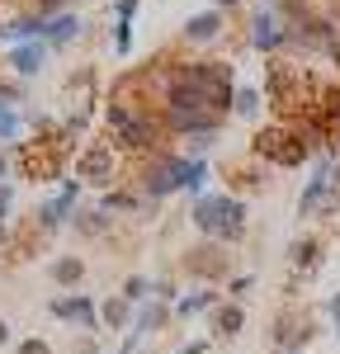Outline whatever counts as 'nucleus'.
<instances>
[{
  "mask_svg": "<svg viewBox=\"0 0 340 354\" xmlns=\"http://www.w3.org/2000/svg\"><path fill=\"white\" fill-rule=\"evenodd\" d=\"M19 354H53L43 340H28V345H19Z\"/></svg>",
  "mask_w": 340,
  "mask_h": 354,
  "instance_id": "obj_26",
  "label": "nucleus"
},
{
  "mask_svg": "<svg viewBox=\"0 0 340 354\" xmlns=\"http://www.w3.org/2000/svg\"><path fill=\"white\" fill-rule=\"evenodd\" d=\"M175 354H203V340H194V345H185V350H175Z\"/></svg>",
  "mask_w": 340,
  "mask_h": 354,
  "instance_id": "obj_27",
  "label": "nucleus"
},
{
  "mask_svg": "<svg viewBox=\"0 0 340 354\" xmlns=\"http://www.w3.org/2000/svg\"><path fill=\"white\" fill-rule=\"evenodd\" d=\"M288 270H293V279H308L321 270V236H298L288 245Z\"/></svg>",
  "mask_w": 340,
  "mask_h": 354,
  "instance_id": "obj_10",
  "label": "nucleus"
},
{
  "mask_svg": "<svg viewBox=\"0 0 340 354\" xmlns=\"http://www.w3.org/2000/svg\"><path fill=\"white\" fill-rule=\"evenodd\" d=\"M321 142H326V137H321V128H317L312 118H279V123H270V128L255 133V156L270 161V165L293 170V165L308 161Z\"/></svg>",
  "mask_w": 340,
  "mask_h": 354,
  "instance_id": "obj_3",
  "label": "nucleus"
},
{
  "mask_svg": "<svg viewBox=\"0 0 340 354\" xmlns=\"http://www.w3.org/2000/svg\"><path fill=\"white\" fill-rule=\"evenodd\" d=\"M241 326H246V312H241V302H218V307H213V330H218L223 340L241 335Z\"/></svg>",
  "mask_w": 340,
  "mask_h": 354,
  "instance_id": "obj_12",
  "label": "nucleus"
},
{
  "mask_svg": "<svg viewBox=\"0 0 340 354\" xmlns=\"http://www.w3.org/2000/svg\"><path fill=\"white\" fill-rule=\"evenodd\" d=\"M104 123H109V142L123 147V151H151L161 142V123L147 109L128 104V100H113L109 109H104Z\"/></svg>",
  "mask_w": 340,
  "mask_h": 354,
  "instance_id": "obj_5",
  "label": "nucleus"
},
{
  "mask_svg": "<svg viewBox=\"0 0 340 354\" xmlns=\"http://www.w3.org/2000/svg\"><path fill=\"white\" fill-rule=\"evenodd\" d=\"M232 104V66L227 62H189L166 76V118L175 133L213 137Z\"/></svg>",
  "mask_w": 340,
  "mask_h": 354,
  "instance_id": "obj_1",
  "label": "nucleus"
},
{
  "mask_svg": "<svg viewBox=\"0 0 340 354\" xmlns=\"http://www.w3.org/2000/svg\"><path fill=\"white\" fill-rule=\"evenodd\" d=\"M251 43H255V48H279V43H288V33L279 28V19H274V15H255Z\"/></svg>",
  "mask_w": 340,
  "mask_h": 354,
  "instance_id": "obj_14",
  "label": "nucleus"
},
{
  "mask_svg": "<svg viewBox=\"0 0 340 354\" xmlns=\"http://www.w3.org/2000/svg\"><path fill=\"white\" fill-rule=\"evenodd\" d=\"M81 274H85V265L76 260V255H66V260H57V265H53V279H57V283H76Z\"/></svg>",
  "mask_w": 340,
  "mask_h": 354,
  "instance_id": "obj_18",
  "label": "nucleus"
},
{
  "mask_svg": "<svg viewBox=\"0 0 340 354\" xmlns=\"http://www.w3.org/2000/svg\"><path fill=\"white\" fill-rule=\"evenodd\" d=\"M113 175H118L113 147H109V142H90V147L81 151V161H76V180H81V185H95V189H104V185H113Z\"/></svg>",
  "mask_w": 340,
  "mask_h": 354,
  "instance_id": "obj_7",
  "label": "nucleus"
},
{
  "mask_svg": "<svg viewBox=\"0 0 340 354\" xmlns=\"http://www.w3.org/2000/svg\"><path fill=\"white\" fill-rule=\"evenodd\" d=\"M15 133H19V118H15V113L0 104V137H15Z\"/></svg>",
  "mask_w": 340,
  "mask_h": 354,
  "instance_id": "obj_22",
  "label": "nucleus"
},
{
  "mask_svg": "<svg viewBox=\"0 0 340 354\" xmlns=\"http://www.w3.org/2000/svg\"><path fill=\"white\" fill-rule=\"evenodd\" d=\"M265 90H270V104L279 109V118H317L321 95H326V85L317 81L308 66L283 62V57H274L265 66Z\"/></svg>",
  "mask_w": 340,
  "mask_h": 354,
  "instance_id": "obj_2",
  "label": "nucleus"
},
{
  "mask_svg": "<svg viewBox=\"0 0 340 354\" xmlns=\"http://www.w3.org/2000/svg\"><path fill=\"white\" fill-rule=\"evenodd\" d=\"M208 307H218V293H208V288L175 302V312H180V317H198V312H208Z\"/></svg>",
  "mask_w": 340,
  "mask_h": 354,
  "instance_id": "obj_17",
  "label": "nucleus"
},
{
  "mask_svg": "<svg viewBox=\"0 0 340 354\" xmlns=\"http://www.w3.org/2000/svg\"><path fill=\"white\" fill-rule=\"evenodd\" d=\"M48 38H53V43H66V38H76V19H71V15L53 19V24H48Z\"/></svg>",
  "mask_w": 340,
  "mask_h": 354,
  "instance_id": "obj_19",
  "label": "nucleus"
},
{
  "mask_svg": "<svg viewBox=\"0 0 340 354\" xmlns=\"http://www.w3.org/2000/svg\"><path fill=\"white\" fill-rule=\"evenodd\" d=\"M128 302H142L147 298V279H128V293H123Z\"/></svg>",
  "mask_w": 340,
  "mask_h": 354,
  "instance_id": "obj_23",
  "label": "nucleus"
},
{
  "mask_svg": "<svg viewBox=\"0 0 340 354\" xmlns=\"http://www.w3.org/2000/svg\"><path fill=\"white\" fill-rule=\"evenodd\" d=\"M0 170H5V161H0Z\"/></svg>",
  "mask_w": 340,
  "mask_h": 354,
  "instance_id": "obj_32",
  "label": "nucleus"
},
{
  "mask_svg": "<svg viewBox=\"0 0 340 354\" xmlns=\"http://www.w3.org/2000/svg\"><path fill=\"white\" fill-rule=\"evenodd\" d=\"M185 33H189L194 43H208V38H218V33H223V15H218V10H208V15L189 19V24H185Z\"/></svg>",
  "mask_w": 340,
  "mask_h": 354,
  "instance_id": "obj_15",
  "label": "nucleus"
},
{
  "mask_svg": "<svg viewBox=\"0 0 340 354\" xmlns=\"http://www.w3.org/2000/svg\"><path fill=\"white\" fill-rule=\"evenodd\" d=\"M194 227L218 245L241 241L246 236V203L232 198V194H203L194 203Z\"/></svg>",
  "mask_w": 340,
  "mask_h": 354,
  "instance_id": "obj_4",
  "label": "nucleus"
},
{
  "mask_svg": "<svg viewBox=\"0 0 340 354\" xmlns=\"http://www.w3.org/2000/svg\"><path fill=\"white\" fill-rule=\"evenodd\" d=\"M104 322H109V326H123V322H128V298H109L104 302Z\"/></svg>",
  "mask_w": 340,
  "mask_h": 354,
  "instance_id": "obj_20",
  "label": "nucleus"
},
{
  "mask_svg": "<svg viewBox=\"0 0 340 354\" xmlns=\"http://www.w3.org/2000/svg\"><path fill=\"white\" fill-rule=\"evenodd\" d=\"M336 330H340V326H336Z\"/></svg>",
  "mask_w": 340,
  "mask_h": 354,
  "instance_id": "obj_33",
  "label": "nucleus"
},
{
  "mask_svg": "<svg viewBox=\"0 0 340 354\" xmlns=\"http://www.w3.org/2000/svg\"><path fill=\"white\" fill-rule=\"evenodd\" d=\"M223 5H236V0H223Z\"/></svg>",
  "mask_w": 340,
  "mask_h": 354,
  "instance_id": "obj_31",
  "label": "nucleus"
},
{
  "mask_svg": "<svg viewBox=\"0 0 340 354\" xmlns=\"http://www.w3.org/2000/svg\"><path fill=\"white\" fill-rule=\"evenodd\" d=\"M5 203H10V185H0V213H5Z\"/></svg>",
  "mask_w": 340,
  "mask_h": 354,
  "instance_id": "obj_28",
  "label": "nucleus"
},
{
  "mask_svg": "<svg viewBox=\"0 0 340 354\" xmlns=\"http://www.w3.org/2000/svg\"><path fill=\"white\" fill-rule=\"evenodd\" d=\"M166 322V307H142V317H138V335L142 330H156Z\"/></svg>",
  "mask_w": 340,
  "mask_h": 354,
  "instance_id": "obj_21",
  "label": "nucleus"
},
{
  "mask_svg": "<svg viewBox=\"0 0 340 354\" xmlns=\"http://www.w3.org/2000/svg\"><path fill=\"white\" fill-rule=\"evenodd\" d=\"M19 156H24L28 180H53L57 170H62V142H24Z\"/></svg>",
  "mask_w": 340,
  "mask_h": 354,
  "instance_id": "obj_8",
  "label": "nucleus"
},
{
  "mask_svg": "<svg viewBox=\"0 0 340 354\" xmlns=\"http://www.w3.org/2000/svg\"><path fill=\"white\" fill-rule=\"evenodd\" d=\"M246 288H251V274H241V279H232V298H241Z\"/></svg>",
  "mask_w": 340,
  "mask_h": 354,
  "instance_id": "obj_25",
  "label": "nucleus"
},
{
  "mask_svg": "<svg viewBox=\"0 0 340 354\" xmlns=\"http://www.w3.org/2000/svg\"><path fill=\"white\" fill-rule=\"evenodd\" d=\"M57 5H62V0H43V10H57Z\"/></svg>",
  "mask_w": 340,
  "mask_h": 354,
  "instance_id": "obj_29",
  "label": "nucleus"
},
{
  "mask_svg": "<svg viewBox=\"0 0 340 354\" xmlns=\"http://www.w3.org/2000/svg\"><path fill=\"white\" fill-rule=\"evenodd\" d=\"M10 66H15L19 76H33V71L43 66V43H28V48H15V53H10Z\"/></svg>",
  "mask_w": 340,
  "mask_h": 354,
  "instance_id": "obj_16",
  "label": "nucleus"
},
{
  "mask_svg": "<svg viewBox=\"0 0 340 354\" xmlns=\"http://www.w3.org/2000/svg\"><path fill=\"white\" fill-rule=\"evenodd\" d=\"M53 312H57V317H66V322H81L85 330H95V302H90V298H57Z\"/></svg>",
  "mask_w": 340,
  "mask_h": 354,
  "instance_id": "obj_13",
  "label": "nucleus"
},
{
  "mask_svg": "<svg viewBox=\"0 0 340 354\" xmlns=\"http://www.w3.org/2000/svg\"><path fill=\"white\" fill-rule=\"evenodd\" d=\"M312 123L321 128V137H326V142H336V147H340V85H326L321 109H317V118H312Z\"/></svg>",
  "mask_w": 340,
  "mask_h": 354,
  "instance_id": "obj_11",
  "label": "nucleus"
},
{
  "mask_svg": "<svg viewBox=\"0 0 340 354\" xmlns=\"http://www.w3.org/2000/svg\"><path fill=\"white\" fill-rule=\"evenodd\" d=\"M185 270L194 274V279H208V283H218V279H227V270H232V260H227V245L208 241V245H198V250H189Z\"/></svg>",
  "mask_w": 340,
  "mask_h": 354,
  "instance_id": "obj_9",
  "label": "nucleus"
},
{
  "mask_svg": "<svg viewBox=\"0 0 340 354\" xmlns=\"http://www.w3.org/2000/svg\"><path fill=\"white\" fill-rule=\"evenodd\" d=\"M0 340H5V322H0Z\"/></svg>",
  "mask_w": 340,
  "mask_h": 354,
  "instance_id": "obj_30",
  "label": "nucleus"
},
{
  "mask_svg": "<svg viewBox=\"0 0 340 354\" xmlns=\"http://www.w3.org/2000/svg\"><path fill=\"white\" fill-rule=\"evenodd\" d=\"M312 335H317V317L308 307H283L274 317V326H270V340H274L279 354H303L312 345Z\"/></svg>",
  "mask_w": 340,
  "mask_h": 354,
  "instance_id": "obj_6",
  "label": "nucleus"
},
{
  "mask_svg": "<svg viewBox=\"0 0 340 354\" xmlns=\"http://www.w3.org/2000/svg\"><path fill=\"white\" fill-rule=\"evenodd\" d=\"M255 109H260V104H255V95H251V90H246V95L236 100V113H255Z\"/></svg>",
  "mask_w": 340,
  "mask_h": 354,
  "instance_id": "obj_24",
  "label": "nucleus"
}]
</instances>
